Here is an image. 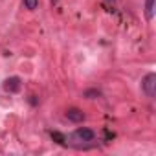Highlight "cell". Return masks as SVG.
<instances>
[{"mask_svg":"<svg viewBox=\"0 0 156 156\" xmlns=\"http://www.w3.org/2000/svg\"><path fill=\"white\" fill-rule=\"evenodd\" d=\"M94 136H96V134H94L92 129H83V127H81V129H77V130L72 134V140L79 145V143H88V141H92Z\"/></svg>","mask_w":156,"mask_h":156,"instance_id":"obj_1","label":"cell"},{"mask_svg":"<svg viewBox=\"0 0 156 156\" xmlns=\"http://www.w3.org/2000/svg\"><path fill=\"white\" fill-rule=\"evenodd\" d=\"M141 88L149 98H154L156 94V73H147L141 81Z\"/></svg>","mask_w":156,"mask_h":156,"instance_id":"obj_2","label":"cell"},{"mask_svg":"<svg viewBox=\"0 0 156 156\" xmlns=\"http://www.w3.org/2000/svg\"><path fill=\"white\" fill-rule=\"evenodd\" d=\"M22 83H20V77H8L4 81V90L9 92V94H17L20 90Z\"/></svg>","mask_w":156,"mask_h":156,"instance_id":"obj_3","label":"cell"},{"mask_svg":"<svg viewBox=\"0 0 156 156\" xmlns=\"http://www.w3.org/2000/svg\"><path fill=\"white\" fill-rule=\"evenodd\" d=\"M66 118H68L70 121H73V123H81V121L85 119V114H83V110H79V108H68V110H66Z\"/></svg>","mask_w":156,"mask_h":156,"instance_id":"obj_4","label":"cell"},{"mask_svg":"<svg viewBox=\"0 0 156 156\" xmlns=\"http://www.w3.org/2000/svg\"><path fill=\"white\" fill-rule=\"evenodd\" d=\"M145 17L149 20L154 17V0H145Z\"/></svg>","mask_w":156,"mask_h":156,"instance_id":"obj_5","label":"cell"},{"mask_svg":"<svg viewBox=\"0 0 156 156\" xmlns=\"http://www.w3.org/2000/svg\"><path fill=\"white\" fill-rule=\"evenodd\" d=\"M51 138H53L57 143H61V145H64V141H66V138H64L61 132H51Z\"/></svg>","mask_w":156,"mask_h":156,"instance_id":"obj_6","label":"cell"},{"mask_svg":"<svg viewBox=\"0 0 156 156\" xmlns=\"http://www.w3.org/2000/svg\"><path fill=\"white\" fill-rule=\"evenodd\" d=\"M24 6H26L28 9H35V8L39 6V0H24Z\"/></svg>","mask_w":156,"mask_h":156,"instance_id":"obj_7","label":"cell"},{"mask_svg":"<svg viewBox=\"0 0 156 156\" xmlns=\"http://www.w3.org/2000/svg\"><path fill=\"white\" fill-rule=\"evenodd\" d=\"M51 4H57V0H51Z\"/></svg>","mask_w":156,"mask_h":156,"instance_id":"obj_8","label":"cell"},{"mask_svg":"<svg viewBox=\"0 0 156 156\" xmlns=\"http://www.w3.org/2000/svg\"><path fill=\"white\" fill-rule=\"evenodd\" d=\"M108 2H114V0H108Z\"/></svg>","mask_w":156,"mask_h":156,"instance_id":"obj_9","label":"cell"}]
</instances>
